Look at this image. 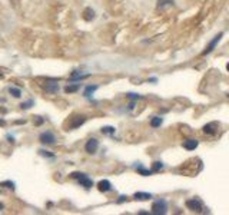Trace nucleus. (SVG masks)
<instances>
[{
    "label": "nucleus",
    "mask_w": 229,
    "mask_h": 215,
    "mask_svg": "<svg viewBox=\"0 0 229 215\" xmlns=\"http://www.w3.org/2000/svg\"><path fill=\"white\" fill-rule=\"evenodd\" d=\"M70 176H72V178L79 179V184H80V185H83V187H86V188H92V185H93L92 179H90V178H87V175H85V174L75 172V174H72Z\"/></svg>",
    "instance_id": "2"
},
{
    "label": "nucleus",
    "mask_w": 229,
    "mask_h": 215,
    "mask_svg": "<svg viewBox=\"0 0 229 215\" xmlns=\"http://www.w3.org/2000/svg\"><path fill=\"white\" fill-rule=\"evenodd\" d=\"M1 208H3V205H1V204H0V209H1Z\"/></svg>",
    "instance_id": "24"
},
{
    "label": "nucleus",
    "mask_w": 229,
    "mask_h": 215,
    "mask_svg": "<svg viewBox=\"0 0 229 215\" xmlns=\"http://www.w3.org/2000/svg\"><path fill=\"white\" fill-rule=\"evenodd\" d=\"M168 208H169V205H168V202L165 199H157L152 205V212L156 215H165L168 212Z\"/></svg>",
    "instance_id": "1"
},
{
    "label": "nucleus",
    "mask_w": 229,
    "mask_h": 215,
    "mask_svg": "<svg viewBox=\"0 0 229 215\" xmlns=\"http://www.w3.org/2000/svg\"><path fill=\"white\" fill-rule=\"evenodd\" d=\"M98 89V86H89V88H86V96H90V93L93 91H96Z\"/></svg>",
    "instance_id": "18"
},
{
    "label": "nucleus",
    "mask_w": 229,
    "mask_h": 215,
    "mask_svg": "<svg viewBox=\"0 0 229 215\" xmlns=\"http://www.w3.org/2000/svg\"><path fill=\"white\" fill-rule=\"evenodd\" d=\"M86 20H92L93 19V12H92L90 9H87V10H86Z\"/></svg>",
    "instance_id": "19"
},
{
    "label": "nucleus",
    "mask_w": 229,
    "mask_h": 215,
    "mask_svg": "<svg viewBox=\"0 0 229 215\" xmlns=\"http://www.w3.org/2000/svg\"><path fill=\"white\" fill-rule=\"evenodd\" d=\"M163 168V163L160 162V161H157V162H153V166H152V172H157V171H160Z\"/></svg>",
    "instance_id": "13"
},
{
    "label": "nucleus",
    "mask_w": 229,
    "mask_h": 215,
    "mask_svg": "<svg viewBox=\"0 0 229 215\" xmlns=\"http://www.w3.org/2000/svg\"><path fill=\"white\" fill-rule=\"evenodd\" d=\"M133 196L136 199H139V201H148V199L152 198V194H149V192H136Z\"/></svg>",
    "instance_id": "10"
},
{
    "label": "nucleus",
    "mask_w": 229,
    "mask_h": 215,
    "mask_svg": "<svg viewBox=\"0 0 229 215\" xmlns=\"http://www.w3.org/2000/svg\"><path fill=\"white\" fill-rule=\"evenodd\" d=\"M30 105H33V100H29V102H25V103H22V108L23 109H26V108H30Z\"/></svg>",
    "instance_id": "20"
},
{
    "label": "nucleus",
    "mask_w": 229,
    "mask_h": 215,
    "mask_svg": "<svg viewBox=\"0 0 229 215\" xmlns=\"http://www.w3.org/2000/svg\"><path fill=\"white\" fill-rule=\"evenodd\" d=\"M137 172H140V174H142V175H145V176H149L152 174V171H149V169H145L143 166H142V165H139V166H137Z\"/></svg>",
    "instance_id": "14"
},
{
    "label": "nucleus",
    "mask_w": 229,
    "mask_h": 215,
    "mask_svg": "<svg viewBox=\"0 0 229 215\" xmlns=\"http://www.w3.org/2000/svg\"><path fill=\"white\" fill-rule=\"evenodd\" d=\"M185 205H186L189 209L195 211V212H202V209H203L202 202L199 201V199H196V198H193V199H188V201L185 202Z\"/></svg>",
    "instance_id": "3"
},
{
    "label": "nucleus",
    "mask_w": 229,
    "mask_h": 215,
    "mask_svg": "<svg viewBox=\"0 0 229 215\" xmlns=\"http://www.w3.org/2000/svg\"><path fill=\"white\" fill-rule=\"evenodd\" d=\"M128 96H129V99H133V100H135V99H139V98H140V96H137L136 93H129Z\"/></svg>",
    "instance_id": "21"
},
{
    "label": "nucleus",
    "mask_w": 229,
    "mask_h": 215,
    "mask_svg": "<svg viewBox=\"0 0 229 215\" xmlns=\"http://www.w3.org/2000/svg\"><path fill=\"white\" fill-rule=\"evenodd\" d=\"M40 152H42V155H45V157H53L52 154H47L46 151H40Z\"/></svg>",
    "instance_id": "22"
},
{
    "label": "nucleus",
    "mask_w": 229,
    "mask_h": 215,
    "mask_svg": "<svg viewBox=\"0 0 229 215\" xmlns=\"http://www.w3.org/2000/svg\"><path fill=\"white\" fill-rule=\"evenodd\" d=\"M222 33H219V34H216L215 37H213V39L210 40L209 42V45L206 46V49H205V50H203V55H205V56H206V55H209L210 52H212V50H213V49H215L216 46H218V43H219V42H221V39H222Z\"/></svg>",
    "instance_id": "4"
},
{
    "label": "nucleus",
    "mask_w": 229,
    "mask_h": 215,
    "mask_svg": "<svg viewBox=\"0 0 229 215\" xmlns=\"http://www.w3.org/2000/svg\"><path fill=\"white\" fill-rule=\"evenodd\" d=\"M78 89H79V86H78V85H75V86H66L65 91L67 92V93H70V92H76Z\"/></svg>",
    "instance_id": "17"
},
{
    "label": "nucleus",
    "mask_w": 229,
    "mask_h": 215,
    "mask_svg": "<svg viewBox=\"0 0 229 215\" xmlns=\"http://www.w3.org/2000/svg\"><path fill=\"white\" fill-rule=\"evenodd\" d=\"M99 146V142L98 139H89L87 142H86V152H89V154H95L96 152V149H98Z\"/></svg>",
    "instance_id": "7"
},
{
    "label": "nucleus",
    "mask_w": 229,
    "mask_h": 215,
    "mask_svg": "<svg viewBox=\"0 0 229 215\" xmlns=\"http://www.w3.org/2000/svg\"><path fill=\"white\" fill-rule=\"evenodd\" d=\"M162 124H163V119H162V118H159V116L152 118V121H151V126H152V128H159Z\"/></svg>",
    "instance_id": "11"
},
{
    "label": "nucleus",
    "mask_w": 229,
    "mask_h": 215,
    "mask_svg": "<svg viewBox=\"0 0 229 215\" xmlns=\"http://www.w3.org/2000/svg\"><path fill=\"white\" fill-rule=\"evenodd\" d=\"M198 145H199L198 139H185L182 143V146L186 151H195L198 148Z\"/></svg>",
    "instance_id": "6"
},
{
    "label": "nucleus",
    "mask_w": 229,
    "mask_h": 215,
    "mask_svg": "<svg viewBox=\"0 0 229 215\" xmlns=\"http://www.w3.org/2000/svg\"><path fill=\"white\" fill-rule=\"evenodd\" d=\"M9 92L13 95L14 98H20V96H22V92H20V89H17V88H13V86H12V88H9Z\"/></svg>",
    "instance_id": "12"
},
{
    "label": "nucleus",
    "mask_w": 229,
    "mask_h": 215,
    "mask_svg": "<svg viewBox=\"0 0 229 215\" xmlns=\"http://www.w3.org/2000/svg\"><path fill=\"white\" fill-rule=\"evenodd\" d=\"M226 70L229 72V63H228V65H226Z\"/></svg>",
    "instance_id": "23"
},
{
    "label": "nucleus",
    "mask_w": 229,
    "mask_h": 215,
    "mask_svg": "<svg viewBox=\"0 0 229 215\" xmlns=\"http://www.w3.org/2000/svg\"><path fill=\"white\" fill-rule=\"evenodd\" d=\"M102 132L107 133V135H112V133H115V128L113 126H105V128H102Z\"/></svg>",
    "instance_id": "16"
},
{
    "label": "nucleus",
    "mask_w": 229,
    "mask_h": 215,
    "mask_svg": "<svg viewBox=\"0 0 229 215\" xmlns=\"http://www.w3.org/2000/svg\"><path fill=\"white\" fill-rule=\"evenodd\" d=\"M98 188L100 192H107V191H110L112 189V184L107 181V179H102L100 182L98 184Z\"/></svg>",
    "instance_id": "8"
},
{
    "label": "nucleus",
    "mask_w": 229,
    "mask_h": 215,
    "mask_svg": "<svg viewBox=\"0 0 229 215\" xmlns=\"http://www.w3.org/2000/svg\"><path fill=\"white\" fill-rule=\"evenodd\" d=\"M54 135H53L52 132H43L42 135H40V142L42 143H46V145H52L54 143Z\"/></svg>",
    "instance_id": "5"
},
{
    "label": "nucleus",
    "mask_w": 229,
    "mask_h": 215,
    "mask_svg": "<svg viewBox=\"0 0 229 215\" xmlns=\"http://www.w3.org/2000/svg\"><path fill=\"white\" fill-rule=\"evenodd\" d=\"M203 132L206 133V135H213L216 132V124L213 122H210V124H206L203 126Z\"/></svg>",
    "instance_id": "9"
},
{
    "label": "nucleus",
    "mask_w": 229,
    "mask_h": 215,
    "mask_svg": "<svg viewBox=\"0 0 229 215\" xmlns=\"http://www.w3.org/2000/svg\"><path fill=\"white\" fill-rule=\"evenodd\" d=\"M83 122H85V116H79L78 121H75V122L72 124V128H78V126H80Z\"/></svg>",
    "instance_id": "15"
}]
</instances>
